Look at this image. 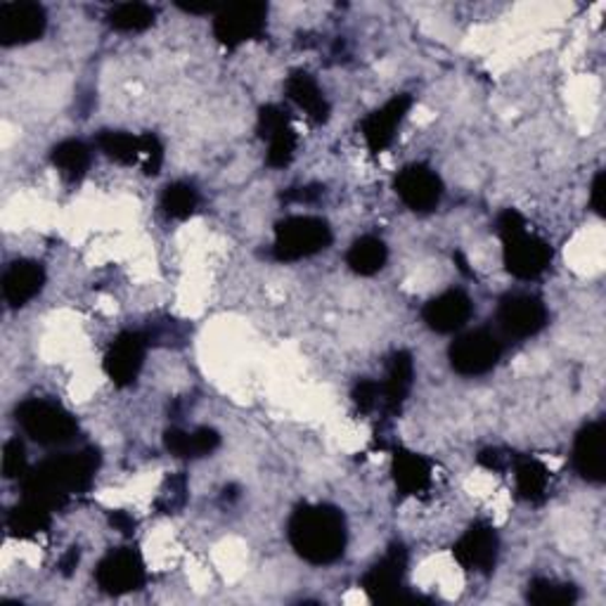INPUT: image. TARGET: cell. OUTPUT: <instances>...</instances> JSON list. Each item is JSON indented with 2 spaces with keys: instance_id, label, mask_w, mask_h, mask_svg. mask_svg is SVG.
I'll list each match as a JSON object with an SVG mask.
<instances>
[{
  "instance_id": "6da1fadb",
  "label": "cell",
  "mask_w": 606,
  "mask_h": 606,
  "mask_svg": "<svg viewBox=\"0 0 606 606\" xmlns=\"http://www.w3.org/2000/svg\"><path fill=\"white\" fill-rule=\"evenodd\" d=\"M100 467V451L85 448L74 455L46 459L22 479V493L53 512L67 508L74 496L89 493Z\"/></svg>"
},
{
  "instance_id": "7a4b0ae2",
  "label": "cell",
  "mask_w": 606,
  "mask_h": 606,
  "mask_svg": "<svg viewBox=\"0 0 606 606\" xmlns=\"http://www.w3.org/2000/svg\"><path fill=\"white\" fill-rule=\"evenodd\" d=\"M294 552L313 567L339 561L349 543L343 514L331 504H299L287 524Z\"/></svg>"
},
{
  "instance_id": "3957f363",
  "label": "cell",
  "mask_w": 606,
  "mask_h": 606,
  "mask_svg": "<svg viewBox=\"0 0 606 606\" xmlns=\"http://www.w3.org/2000/svg\"><path fill=\"white\" fill-rule=\"evenodd\" d=\"M498 235L502 240L504 268L516 280H536L552 264V247L543 237L526 230L524 215L504 209L498 215Z\"/></svg>"
},
{
  "instance_id": "277c9868",
  "label": "cell",
  "mask_w": 606,
  "mask_h": 606,
  "mask_svg": "<svg viewBox=\"0 0 606 606\" xmlns=\"http://www.w3.org/2000/svg\"><path fill=\"white\" fill-rule=\"evenodd\" d=\"M331 244V228L317 215H290L276 225L272 256L280 264H294L325 252Z\"/></svg>"
},
{
  "instance_id": "5b68a950",
  "label": "cell",
  "mask_w": 606,
  "mask_h": 606,
  "mask_svg": "<svg viewBox=\"0 0 606 606\" xmlns=\"http://www.w3.org/2000/svg\"><path fill=\"white\" fill-rule=\"evenodd\" d=\"M14 417H18V424L24 429V434L40 445H65L79 431L74 415L43 398L22 400L14 410Z\"/></svg>"
},
{
  "instance_id": "8992f818",
  "label": "cell",
  "mask_w": 606,
  "mask_h": 606,
  "mask_svg": "<svg viewBox=\"0 0 606 606\" xmlns=\"http://www.w3.org/2000/svg\"><path fill=\"white\" fill-rule=\"evenodd\" d=\"M406 573H408V550L400 543L388 547L386 555L368 569L360 581V587L365 595L377 604H400V602H417L420 597L406 593Z\"/></svg>"
},
{
  "instance_id": "52a82bcc",
  "label": "cell",
  "mask_w": 606,
  "mask_h": 606,
  "mask_svg": "<svg viewBox=\"0 0 606 606\" xmlns=\"http://www.w3.org/2000/svg\"><path fill=\"white\" fill-rule=\"evenodd\" d=\"M268 24L266 3H233L213 14V36L223 48L235 50L249 40H261Z\"/></svg>"
},
{
  "instance_id": "ba28073f",
  "label": "cell",
  "mask_w": 606,
  "mask_h": 606,
  "mask_svg": "<svg viewBox=\"0 0 606 606\" xmlns=\"http://www.w3.org/2000/svg\"><path fill=\"white\" fill-rule=\"evenodd\" d=\"M95 581L97 587L112 597L138 593L148 581L145 561H142L136 547H119V550H112L100 561L95 569Z\"/></svg>"
},
{
  "instance_id": "9c48e42d",
  "label": "cell",
  "mask_w": 606,
  "mask_h": 606,
  "mask_svg": "<svg viewBox=\"0 0 606 606\" xmlns=\"http://www.w3.org/2000/svg\"><path fill=\"white\" fill-rule=\"evenodd\" d=\"M451 368L462 377H479L493 370L502 358V341L496 331L474 329L451 343Z\"/></svg>"
},
{
  "instance_id": "30bf717a",
  "label": "cell",
  "mask_w": 606,
  "mask_h": 606,
  "mask_svg": "<svg viewBox=\"0 0 606 606\" xmlns=\"http://www.w3.org/2000/svg\"><path fill=\"white\" fill-rule=\"evenodd\" d=\"M148 346L150 337L142 335V331H121V335L112 341L103 360V368L114 386L126 388L136 384L142 365H145Z\"/></svg>"
},
{
  "instance_id": "8fae6325",
  "label": "cell",
  "mask_w": 606,
  "mask_h": 606,
  "mask_svg": "<svg viewBox=\"0 0 606 606\" xmlns=\"http://www.w3.org/2000/svg\"><path fill=\"white\" fill-rule=\"evenodd\" d=\"M500 555L498 531L488 522H474L453 545V557L465 571L493 573Z\"/></svg>"
},
{
  "instance_id": "7c38bea8",
  "label": "cell",
  "mask_w": 606,
  "mask_h": 606,
  "mask_svg": "<svg viewBox=\"0 0 606 606\" xmlns=\"http://www.w3.org/2000/svg\"><path fill=\"white\" fill-rule=\"evenodd\" d=\"M48 28V14L38 3L0 5V46L14 48L38 40Z\"/></svg>"
},
{
  "instance_id": "4fadbf2b",
  "label": "cell",
  "mask_w": 606,
  "mask_h": 606,
  "mask_svg": "<svg viewBox=\"0 0 606 606\" xmlns=\"http://www.w3.org/2000/svg\"><path fill=\"white\" fill-rule=\"evenodd\" d=\"M396 195L415 213L434 211L443 199V180L424 164H410L396 176Z\"/></svg>"
},
{
  "instance_id": "5bb4252c",
  "label": "cell",
  "mask_w": 606,
  "mask_h": 606,
  "mask_svg": "<svg viewBox=\"0 0 606 606\" xmlns=\"http://www.w3.org/2000/svg\"><path fill=\"white\" fill-rule=\"evenodd\" d=\"M498 325L514 339L536 337L547 325V308L538 296L510 294L498 306Z\"/></svg>"
},
{
  "instance_id": "9a60e30c",
  "label": "cell",
  "mask_w": 606,
  "mask_h": 606,
  "mask_svg": "<svg viewBox=\"0 0 606 606\" xmlns=\"http://www.w3.org/2000/svg\"><path fill=\"white\" fill-rule=\"evenodd\" d=\"M573 467L581 479L604 483L606 479V424L595 420L585 424L573 443Z\"/></svg>"
},
{
  "instance_id": "2e32d148",
  "label": "cell",
  "mask_w": 606,
  "mask_h": 606,
  "mask_svg": "<svg viewBox=\"0 0 606 606\" xmlns=\"http://www.w3.org/2000/svg\"><path fill=\"white\" fill-rule=\"evenodd\" d=\"M412 107V95H396L388 100V103L380 109H374L370 117H365L360 131H363V138L368 142V150L372 154H382L388 145H392L398 126L403 119L408 117V112Z\"/></svg>"
},
{
  "instance_id": "e0dca14e",
  "label": "cell",
  "mask_w": 606,
  "mask_h": 606,
  "mask_svg": "<svg viewBox=\"0 0 606 606\" xmlns=\"http://www.w3.org/2000/svg\"><path fill=\"white\" fill-rule=\"evenodd\" d=\"M474 313L471 299L462 290H448L441 296L431 299L422 308V321L429 329L439 331V335H453V331L462 329Z\"/></svg>"
},
{
  "instance_id": "ac0fdd59",
  "label": "cell",
  "mask_w": 606,
  "mask_h": 606,
  "mask_svg": "<svg viewBox=\"0 0 606 606\" xmlns=\"http://www.w3.org/2000/svg\"><path fill=\"white\" fill-rule=\"evenodd\" d=\"M46 284V268L36 261H14L3 276V296L10 308H22L34 301Z\"/></svg>"
},
{
  "instance_id": "d6986e66",
  "label": "cell",
  "mask_w": 606,
  "mask_h": 606,
  "mask_svg": "<svg viewBox=\"0 0 606 606\" xmlns=\"http://www.w3.org/2000/svg\"><path fill=\"white\" fill-rule=\"evenodd\" d=\"M284 93L292 103L308 114V119L315 124H327L331 107L317 81L308 74V71L296 69L284 81Z\"/></svg>"
},
{
  "instance_id": "ffe728a7",
  "label": "cell",
  "mask_w": 606,
  "mask_h": 606,
  "mask_svg": "<svg viewBox=\"0 0 606 606\" xmlns=\"http://www.w3.org/2000/svg\"><path fill=\"white\" fill-rule=\"evenodd\" d=\"M412 384H415V360L410 351H396L392 358H388L386 380L382 384L384 410L396 415L403 408V403L408 400Z\"/></svg>"
},
{
  "instance_id": "44dd1931",
  "label": "cell",
  "mask_w": 606,
  "mask_h": 606,
  "mask_svg": "<svg viewBox=\"0 0 606 606\" xmlns=\"http://www.w3.org/2000/svg\"><path fill=\"white\" fill-rule=\"evenodd\" d=\"M394 483L403 498L420 496L431 486V465L429 459L420 453H412L408 448L394 451Z\"/></svg>"
},
{
  "instance_id": "7402d4cb",
  "label": "cell",
  "mask_w": 606,
  "mask_h": 606,
  "mask_svg": "<svg viewBox=\"0 0 606 606\" xmlns=\"http://www.w3.org/2000/svg\"><path fill=\"white\" fill-rule=\"evenodd\" d=\"M221 445V434L211 427H199L195 431L183 429H168L164 434V448L173 457L183 459H197L207 457Z\"/></svg>"
},
{
  "instance_id": "603a6c76",
  "label": "cell",
  "mask_w": 606,
  "mask_h": 606,
  "mask_svg": "<svg viewBox=\"0 0 606 606\" xmlns=\"http://www.w3.org/2000/svg\"><path fill=\"white\" fill-rule=\"evenodd\" d=\"M53 524V510L36 500L24 498L18 508H12L8 514V531L12 538H36L46 533Z\"/></svg>"
},
{
  "instance_id": "cb8c5ba5",
  "label": "cell",
  "mask_w": 606,
  "mask_h": 606,
  "mask_svg": "<svg viewBox=\"0 0 606 606\" xmlns=\"http://www.w3.org/2000/svg\"><path fill=\"white\" fill-rule=\"evenodd\" d=\"M514 481L516 493L531 504H540L547 500V488H550V471L536 457H514Z\"/></svg>"
},
{
  "instance_id": "d4e9b609",
  "label": "cell",
  "mask_w": 606,
  "mask_h": 606,
  "mask_svg": "<svg viewBox=\"0 0 606 606\" xmlns=\"http://www.w3.org/2000/svg\"><path fill=\"white\" fill-rule=\"evenodd\" d=\"M386 261H388L386 244H384V240L374 237V235L358 237L351 244L349 254H346V264H349V268L360 278L377 276V272L386 266Z\"/></svg>"
},
{
  "instance_id": "484cf974",
  "label": "cell",
  "mask_w": 606,
  "mask_h": 606,
  "mask_svg": "<svg viewBox=\"0 0 606 606\" xmlns=\"http://www.w3.org/2000/svg\"><path fill=\"white\" fill-rule=\"evenodd\" d=\"M53 166L62 173V178L69 183L81 180L91 168V148L81 140H65L60 145H55L53 154Z\"/></svg>"
},
{
  "instance_id": "4316f807",
  "label": "cell",
  "mask_w": 606,
  "mask_h": 606,
  "mask_svg": "<svg viewBox=\"0 0 606 606\" xmlns=\"http://www.w3.org/2000/svg\"><path fill=\"white\" fill-rule=\"evenodd\" d=\"M97 148L114 164L133 166L142 162V136L126 131H103L97 136Z\"/></svg>"
},
{
  "instance_id": "83f0119b",
  "label": "cell",
  "mask_w": 606,
  "mask_h": 606,
  "mask_svg": "<svg viewBox=\"0 0 606 606\" xmlns=\"http://www.w3.org/2000/svg\"><path fill=\"white\" fill-rule=\"evenodd\" d=\"M526 599L536 606H571L579 602V590L571 583L552 579H533L526 590Z\"/></svg>"
},
{
  "instance_id": "f1b7e54d",
  "label": "cell",
  "mask_w": 606,
  "mask_h": 606,
  "mask_svg": "<svg viewBox=\"0 0 606 606\" xmlns=\"http://www.w3.org/2000/svg\"><path fill=\"white\" fill-rule=\"evenodd\" d=\"M154 20H156V10L145 3H121L107 14L109 26L124 34L148 32V28L154 24Z\"/></svg>"
},
{
  "instance_id": "f546056e",
  "label": "cell",
  "mask_w": 606,
  "mask_h": 606,
  "mask_svg": "<svg viewBox=\"0 0 606 606\" xmlns=\"http://www.w3.org/2000/svg\"><path fill=\"white\" fill-rule=\"evenodd\" d=\"M199 207V193L190 183H171L164 187L162 209L173 221H187Z\"/></svg>"
},
{
  "instance_id": "4dcf8cb0",
  "label": "cell",
  "mask_w": 606,
  "mask_h": 606,
  "mask_svg": "<svg viewBox=\"0 0 606 606\" xmlns=\"http://www.w3.org/2000/svg\"><path fill=\"white\" fill-rule=\"evenodd\" d=\"M296 145L299 138L296 131L290 126H284L282 131H278L276 136L268 138V154H266V164L270 168H284L294 162L296 156Z\"/></svg>"
},
{
  "instance_id": "1f68e13d",
  "label": "cell",
  "mask_w": 606,
  "mask_h": 606,
  "mask_svg": "<svg viewBox=\"0 0 606 606\" xmlns=\"http://www.w3.org/2000/svg\"><path fill=\"white\" fill-rule=\"evenodd\" d=\"M284 126H290V117L287 112L278 105H266L258 109V119H256V133L261 140H268L270 136H276L282 131Z\"/></svg>"
},
{
  "instance_id": "d6a6232c",
  "label": "cell",
  "mask_w": 606,
  "mask_h": 606,
  "mask_svg": "<svg viewBox=\"0 0 606 606\" xmlns=\"http://www.w3.org/2000/svg\"><path fill=\"white\" fill-rule=\"evenodd\" d=\"M3 476L5 479H24L26 476V448L20 439H10L5 443Z\"/></svg>"
},
{
  "instance_id": "836d02e7",
  "label": "cell",
  "mask_w": 606,
  "mask_h": 606,
  "mask_svg": "<svg viewBox=\"0 0 606 606\" xmlns=\"http://www.w3.org/2000/svg\"><path fill=\"white\" fill-rule=\"evenodd\" d=\"M142 173L145 176H159L164 166V145L154 133H142Z\"/></svg>"
},
{
  "instance_id": "e575fe53",
  "label": "cell",
  "mask_w": 606,
  "mask_h": 606,
  "mask_svg": "<svg viewBox=\"0 0 606 606\" xmlns=\"http://www.w3.org/2000/svg\"><path fill=\"white\" fill-rule=\"evenodd\" d=\"M380 396H382V384H377L374 380H368V377L360 380L353 386V394H351L356 408L363 415H370L372 410H377Z\"/></svg>"
},
{
  "instance_id": "d590c367",
  "label": "cell",
  "mask_w": 606,
  "mask_h": 606,
  "mask_svg": "<svg viewBox=\"0 0 606 606\" xmlns=\"http://www.w3.org/2000/svg\"><path fill=\"white\" fill-rule=\"evenodd\" d=\"M168 486H171V493H162L159 496V510H162L164 514H173L176 510H180L185 500H187V483H185V476H171L168 479Z\"/></svg>"
},
{
  "instance_id": "8d00e7d4",
  "label": "cell",
  "mask_w": 606,
  "mask_h": 606,
  "mask_svg": "<svg viewBox=\"0 0 606 606\" xmlns=\"http://www.w3.org/2000/svg\"><path fill=\"white\" fill-rule=\"evenodd\" d=\"M514 457H510L500 448H486L479 453V465L490 469V471H508V467H512Z\"/></svg>"
},
{
  "instance_id": "74e56055",
  "label": "cell",
  "mask_w": 606,
  "mask_h": 606,
  "mask_svg": "<svg viewBox=\"0 0 606 606\" xmlns=\"http://www.w3.org/2000/svg\"><path fill=\"white\" fill-rule=\"evenodd\" d=\"M325 195V187L321 185H306V187H292L290 193H284V201H299V205H313Z\"/></svg>"
},
{
  "instance_id": "f35d334b",
  "label": "cell",
  "mask_w": 606,
  "mask_h": 606,
  "mask_svg": "<svg viewBox=\"0 0 606 606\" xmlns=\"http://www.w3.org/2000/svg\"><path fill=\"white\" fill-rule=\"evenodd\" d=\"M604 171H599L595 180H593V187H590V205H593L595 213L597 215H604Z\"/></svg>"
},
{
  "instance_id": "ab89813d",
  "label": "cell",
  "mask_w": 606,
  "mask_h": 606,
  "mask_svg": "<svg viewBox=\"0 0 606 606\" xmlns=\"http://www.w3.org/2000/svg\"><path fill=\"white\" fill-rule=\"evenodd\" d=\"M109 524H112L114 528H117L119 533H124V536H131V533L136 531V518H133L131 514H128V512H124V510L112 512Z\"/></svg>"
},
{
  "instance_id": "60d3db41",
  "label": "cell",
  "mask_w": 606,
  "mask_h": 606,
  "mask_svg": "<svg viewBox=\"0 0 606 606\" xmlns=\"http://www.w3.org/2000/svg\"><path fill=\"white\" fill-rule=\"evenodd\" d=\"M79 547H69V552L62 557V561H60V569H62V573L65 575H71V573H74V569L79 567Z\"/></svg>"
},
{
  "instance_id": "b9f144b4",
  "label": "cell",
  "mask_w": 606,
  "mask_h": 606,
  "mask_svg": "<svg viewBox=\"0 0 606 606\" xmlns=\"http://www.w3.org/2000/svg\"><path fill=\"white\" fill-rule=\"evenodd\" d=\"M178 8L183 12H190V14H215L223 5H213V3H178Z\"/></svg>"
}]
</instances>
